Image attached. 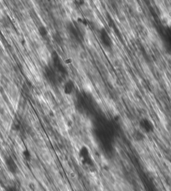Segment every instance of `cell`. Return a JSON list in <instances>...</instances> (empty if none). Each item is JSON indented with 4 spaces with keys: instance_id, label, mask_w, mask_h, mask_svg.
<instances>
[{
    "instance_id": "5b68a950",
    "label": "cell",
    "mask_w": 171,
    "mask_h": 191,
    "mask_svg": "<svg viewBox=\"0 0 171 191\" xmlns=\"http://www.w3.org/2000/svg\"><path fill=\"white\" fill-rule=\"evenodd\" d=\"M39 32L40 33V35L43 37H46L48 35V31H47L46 27L43 26V25H42V26L39 28Z\"/></svg>"
},
{
    "instance_id": "7a4b0ae2",
    "label": "cell",
    "mask_w": 171,
    "mask_h": 191,
    "mask_svg": "<svg viewBox=\"0 0 171 191\" xmlns=\"http://www.w3.org/2000/svg\"><path fill=\"white\" fill-rule=\"evenodd\" d=\"M74 90V84L72 80L67 81L64 86V92L67 95H70Z\"/></svg>"
},
{
    "instance_id": "277c9868",
    "label": "cell",
    "mask_w": 171,
    "mask_h": 191,
    "mask_svg": "<svg viewBox=\"0 0 171 191\" xmlns=\"http://www.w3.org/2000/svg\"><path fill=\"white\" fill-rule=\"evenodd\" d=\"M46 72L47 77L48 78V79H49L50 81H54V78H55V76H54V72H53L52 70H50V69L47 70Z\"/></svg>"
},
{
    "instance_id": "8992f818",
    "label": "cell",
    "mask_w": 171,
    "mask_h": 191,
    "mask_svg": "<svg viewBox=\"0 0 171 191\" xmlns=\"http://www.w3.org/2000/svg\"><path fill=\"white\" fill-rule=\"evenodd\" d=\"M6 191H20L17 186L14 185L8 186L6 188Z\"/></svg>"
},
{
    "instance_id": "6da1fadb",
    "label": "cell",
    "mask_w": 171,
    "mask_h": 191,
    "mask_svg": "<svg viewBox=\"0 0 171 191\" xmlns=\"http://www.w3.org/2000/svg\"><path fill=\"white\" fill-rule=\"evenodd\" d=\"M5 164L9 172L13 175H15L18 172L19 168L15 160L11 156H8L5 160Z\"/></svg>"
},
{
    "instance_id": "3957f363",
    "label": "cell",
    "mask_w": 171,
    "mask_h": 191,
    "mask_svg": "<svg viewBox=\"0 0 171 191\" xmlns=\"http://www.w3.org/2000/svg\"><path fill=\"white\" fill-rule=\"evenodd\" d=\"M22 154L24 158H25V160H26L28 161H30L31 158H32V155L30 152H29L28 149H25L22 152Z\"/></svg>"
}]
</instances>
